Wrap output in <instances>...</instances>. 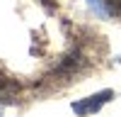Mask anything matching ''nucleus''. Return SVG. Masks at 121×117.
Instances as JSON below:
<instances>
[{
  "label": "nucleus",
  "mask_w": 121,
  "mask_h": 117,
  "mask_svg": "<svg viewBox=\"0 0 121 117\" xmlns=\"http://www.w3.org/2000/svg\"><path fill=\"white\" fill-rule=\"evenodd\" d=\"M112 90H102V93H97V95H90L87 100H80V102H73V110L78 115H90V112H97L99 107H102L107 100H112Z\"/></svg>",
  "instance_id": "1"
}]
</instances>
